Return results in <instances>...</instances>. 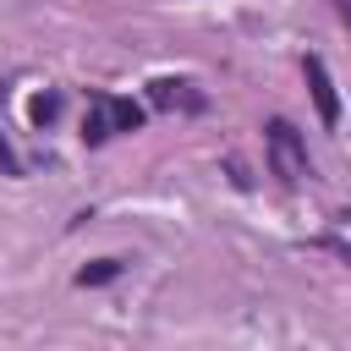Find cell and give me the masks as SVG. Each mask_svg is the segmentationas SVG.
<instances>
[{
  "instance_id": "cell-1",
  "label": "cell",
  "mask_w": 351,
  "mask_h": 351,
  "mask_svg": "<svg viewBox=\"0 0 351 351\" xmlns=\"http://www.w3.org/2000/svg\"><path fill=\"white\" fill-rule=\"evenodd\" d=\"M269 165L285 181H302L307 176V154H302V137H296L291 121H269Z\"/></svg>"
},
{
  "instance_id": "cell-2",
  "label": "cell",
  "mask_w": 351,
  "mask_h": 351,
  "mask_svg": "<svg viewBox=\"0 0 351 351\" xmlns=\"http://www.w3.org/2000/svg\"><path fill=\"white\" fill-rule=\"evenodd\" d=\"M307 82H313L318 115H324V121H335V115H340V99H335V82H329V71H324V60H318V55L307 60Z\"/></svg>"
},
{
  "instance_id": "cell-3",
  "label": "cell",
  "mask_w": 351,
  "mask_h": 351,
  "mask_svg": "<svg viewBox=\"0 0 351 351\" xmlns=\"http://www.w3.org/2000/svg\"><path fill=\"white\" fill-rule=\"evenodd\" d=\"M154 104H165V110H176V104H181V110H197L203 99L186 93V82H170V77H165V82H154Z\"/></svg>"
},
{
  "instance_id": "cell-4",
  "label": "cell",
  "mask_w": 351,
  "mask_h": 351,
  "mask_svg": "<svg viewBox=\"0 0 351 351\" xmlns=\"http://www.w3.org/2000/svg\"><path fill=\"white\" fill-rule=\"evenodd\" d=\"M110 132H115V126H110V99H99V104L88 110V121H82V137H88V143H104Z\"/></svg>"
},
{
  "instance_id": "cell-5",
  "label": "cell",
  "mask_w": 351,
  "mask_h": 351,
  "mask_svg": "<svg viewBox=\"0 0 351 351\" xmlns=\"http://www.w3.org/2000/svg\"><path fill=\"white\" fill-rule=\"evenodd\" d=\"M137 121H143V110H137V104H126V99H110V126H115V132H132Z\"/></svg>"
},
{
  "instance_id": "cell-6",
  "label": "cell",
  "mask_w": 351,
  "mask_h": 351,
  "mask_svg": "<svg viewBox=\"0 0 351 351\" xmlns=\"http://www.w3.org/2000/svg\"><path fill=\"white\" fill-rule=\"evenodd\" d=\"M55 110H60V99H55V93H44V99H33V121H49Z\"/></svg>"
},
{
  "instance_id": "cell-7",
  "label": "cell",
  "mask_w": 351,
  "mask_h": 351,
  "mask_svg": "<svg viewBox=\"0 0 351 351\" xmlns=\"http://www.w3.org/2000/svg\"><path fill=\"white\" fill-rule=\"evenodd\" d=\"M115 274V263H99V269H82V285H99V280H110Z\"/></svg>"
},
{
  "instance_id": "cell-8",
  "label": "cell",
  "mask_w": 351,
  "mask_h": 351,
  "mask_svg": "<svg viewBox=\"0 0 351 351\" xmlns=\"http://www.w3.org/2000/svg\"><path fill=\"white\" fill-rule=\"evenodd\" d=\"M335 5H340V11H346V16H351V0H335Z\"/></svg>"
}]
</instances>
